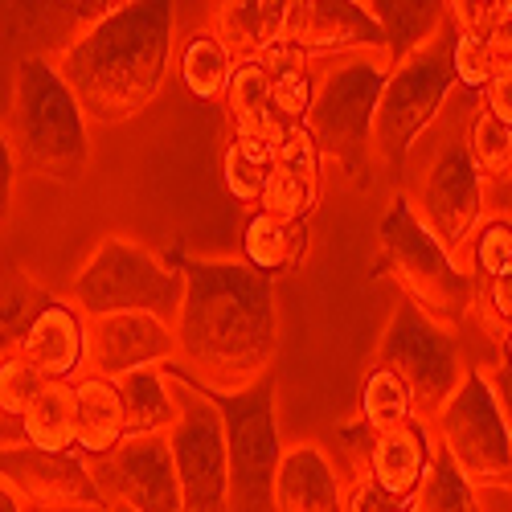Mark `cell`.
<instances>
[{
	"label": "cell",
	"instance_id": "obj_15",
	"mask_svg": "<svg viewBox=\"0 0 512 512\" xmlns=\"http://www.w3.org/2000/svg\"><path fill=\"white\" fill-rule=\"evenodd\" d=\"M177 361V328L156 316H87V373L127 377Z\"/></svg>",
	"mask_w": 512,
	"mask_h": 512
},
{
	"label": "cell",
	"instance_id": "obj_21",
	"mask_svg": "<svg viewBox=\"0 0 512 512\" xmlns=\"http://www.w3.org/2000/svg\"><path fill=\"white\" fill-rule=\"evenodd\" d=\"M74 402H78V455L107 459L127 439V406L119 394V381L82 373L74 381Z\"/></svg>",
	"mask_w": 512,
	"mask_h": 512
},
{
	"label": "cell",
	"instance_id": "obj_36",
	"mask_svg": "<svg viewBox=\"0 0 512 512\" xmlns=\"http://www.w3.org/2000/svg\"><path fill=\"white\" fill-rule=\"evenodd\" d=\"M54 304L50 291H41L21 267L5 271V320H0V332H5V345L21 340L29 332V324Z\"/></svg>",
	"mask_w": 512,
	"mask_h": 512
},
{
	"label": "cell",
	"instance_id": "obj_2",
	"mask_svg": "<svg viewBox=\"0 0 512 512\" xmlns=\"http://www.w3.org/2000/svg\"><path fill=\"white\" fill-rule=\"evenodd\" d=\"M173 25L168 0H127L54 58L87 123H123L156 99L173 58Z\"/></svg>",
	"mask_w": 512,
	"mask_h": 512
},
{
	"label": "cell",
	"instance_id": "obj_40",
	"mask_svg": "<svg viewBox=\"0 0 512 512\" xmlns=\"http://www.w3.org/2000/svg\"><path fill=\"white\" fill-rule=\"evenodd\" d=\"M275 168H283V173H291V177H304V181L320 185L324 152H320V144H316V136L308 132V127H295V132L283 136V144L275 148Z\"/></svg>",
	"mask_w": 512,
	"mask_h": 512
},
{
	"label": "cell",
	"instance_id": "obj_45",
	"mask_svg": "<svg viewBox=\"0 0 512 512\" xmlns=\"http://www.w3.org/2000/svg\"><path fill=\"white\" fill-rule=\"evenodd\" d=\"M484 373H488L492 390H496V402H500V410H504V418H508V426H512V373H508L504 365H492V369H484Z\"/></svg>",
	"mask_w": 512,
	"mask_h": 512
},
{
	"label": "cell",
	"instance_id": "obj_5",
	"mask_svg": "<svg viewBox=\"0 0 512 512\" xmlns=\"http://www.w3.org/2000/svg\"><path fill=\"white\" fill-rule=\"evenodd\" d=\"M70 304L82 316H156L177 328L185 304L181 267H164L136 242L107 238L74 275Z\"/></svg>",
	"mask_w": 512,
	"mask_h": 512
},
{
	"label": "cell",
	"instance_id": "obj_3",
	"mask_svg": "<svg viewBox=\"0 0 512 512\" xmlns=\"http://www.w3.org/2000/svg\"><path fill=\"white\" fill-rule=\"evenodd\" d=\"M5 148L25 173L62 185H74L87 173V115L50 58H25L17 66Z\"/></svg>",
	"mask_w": 512,
	"mask_h": 512
},
{
	"label": "cell",
	"instance_id": "obj_46",
	"mask_svg": "<svg viewBox=\"0 0 512 512\" xmlns=\"http://www.w3.org/2000/svg\"><path fill=\"white\" fill-rule=\"evenodd\" d=\"M488 201H496V205H500V218L512 222V181L500 185V189H488Z\"/></svg>",
	"mask_w": 512,
	"mask_h": 512
},
{
	"label": "cell",
	"instance_id": "obj_9",
	"mask_svg": "<svg viewBox=\"0 0 512 512\" xmlns=\"http://www.w3.org/2000/svg\"><path fill=\"white\" fill-rule=\"evenodd\" d=\"M390 82V62L377 58H353L324 74L316 107L308 115V132L316 136L324 160H336L349 177H361L373 144L377 107Z\"/></svg>",
	"mask_w": 512,
	"mask_h": 512
},
{
	"label": "cell",
	"instance_id": "obj_24",
	"mask_svg": "<svg viewBox=\"0 0 512 512\" xmlns=\"http://www.w3.org/2000/svg\"><path fill=\"white\" fill-rule=\"evenodd\" d=\"M271 66L267 62H242L234 70V82L226 91V119L234 136H263L275 148L283 144L287 127L271 115Z\"/></svg>",
	"mask_w": 512,
	"mask_h": 512
},
{
	"label": "cell",
	"instance_id": "obj_7",
	"mask_svg": "<svg viewBox=\"0 0 512 512\" xmlns=\"http://www.w3.org/2000/svg\"><path fill=\"white\" fill-rule=\"evenodd\" d=\"M373 365L390 369L406 381L414 402H418L422 422H431V418L439 422V414L447 410V402L459 394L463 377H467L455 332L435 324L410 300H402L398 312L390 316V328L381 336Z\"/></svg>",
	"mask_w": 512,
	"mask_h": 512
},
{
	"label": "cell",
	"instance_id": "obj_4",
	"mask_svg": "<svg viewBox=\"0 0 512 512\" xmlns=\"http://www.w3.org/2000/svg\"><path fill=\"white\" fill-rule=\"evenodd\" d=\"M381 263L406 291V300L418 304L426 316L443 328H459L472 320L476 308V279L459 271L447 246L426 230L414 201L394 197L381 218Z\"/></svg>",
	"mask_w": 512,
	"mask_h": 512
},
{
	"label": "cell",
	"instance_id": "obj_26",
	"mask_svg": "<svg viewBox=\"0 0 512 512\" xmlns=\"http://www.w3.org/2000/svg\"><path fill=\"white\" fill-rule=\"evenodd\" d=\"M304 254H308V226L275 222L259 209L246 218V230H242V263L246 267L275 279V275L291 271Z\"/></svg>",
	"mask_w": 512,
	"mask_h": 512
},
{
	"label": "cell",
	"instance_id": "obj_19",
	"mask_svg": "<svg viewBox=\"0 0 512 512\" xmlns=\"http://www.w3.org/2000/svg\"><path fill=\"white\" fill-rule=\"evenodd\" d=\"M435 451H439V439H431V426L426 422H410L402 431L377 435L373 459H369V480L398 500H414L435 463Z\"/></svg>",
	"mask_w": 512,
	"mask_h": 512
},
{
	"label": "cell",
	"instance_id": "obj_17",
	"mask_svg": "<svg viewBox=\"0 0 512 512\" xmlns=\"http://www.w3.org/2000/svg\"><path fill=\"white\" fill-rule=\"evenodd\" d=\"M17 345L41 381H78L87 373V316L74 304L54 300Z\"/></svg>",
	"mask_w": 512,
	"mask_h": 512
},
{
	"label": "cell",
	"instance_id": "obj_13",
	"mask_svg": "<svg viewBox=\"0 0 512 512\" xmlns=\"http://www.w3.org/2000/svg\"><path fill=\"white\" fill-rule=\"evenodd\" d=\"M87 463L111 508L127 504L132 512H185V492L168 435H127L107 459Z\"/></svg>",
	"mask_w": 512,
	"mask_h": 512
},
{
	"label": "cell",
	"instance_id": "obj_29",
	"mask_svg": "<svg viewBox=\"0 0 512 512\" xmlns=\"http://www.w3.org/2000/svg\"><path fill=\"white\" fill-rule=\"evenodd\" d=\"M271 66V115L295 132V127H308V115L316 107V91L320 82L312 78V70L304 66V58H295L291 50H279L267 58Z\"/></svg>",
	"mask_w": 512,
	"mask_h": 512
},
{
	"label": "cell",
	"instance_id": "obj_6",
	"mask_svg": "<svg viewBox=\"0 0 512 512\" xmlns=\"http://www.w3.org/2000/svg\"><path fill=\"white\" fill-rule=\"evenodd\" d=\"M451 46H455V25L447 17L443 33L431 41V46H422L414 58H406L402 66L390 70L386 95H381L377 123H373V148L390 168L406 164L414 140L439 119L447 95L459 87Z\"/></svg>",
	"mask_w": 512,
	"mask_h": 512
},
{
	"label": "cell",
	"instance_id": "obj_1",
	"mask_svg": "<svg viewBox=\"0 0 512 512\" xmlns=\"http://www.w3.org/2000/svg\"><path fill=\"white\" fill-rule=\"evenodd\" d=\"M185 304L177 316L173 369L209 398H234L275 373V287L246 263H177Z\"/></svg>",
	"mask_w": 512,
	"mask_h": 512
},
{
	"label": "cell",
	"instance_id": "obj_16",
	"mask_svg": "<svg viewBox=\"0 0 512 512\" xmlns=\"http://www.w3.org/2000/svg\"><path fill=\"white\" fill-rule=\"evenodd\" d=\"M283 50L295 58H324L345 50H386V33L357 0H291Z\"/></svg>",
	"mask_w": 512,
	"mask_h": 512
},
{
	"label": "cell",
	"instance_id": "obj_12",
	"mask_svg": "<svg viewBox=\"0 0 512 512\" xmlns=\"http://www.w3.org/2000/svg\"><path fill=\"white\" fill-rule=\"evenodd\" d=\"M414 209H418V218L426 222V230L447 246V254L463 271L467 246H472L476 230L484 226V209H488V181L480 173V164L472 160L467 140H451L435 156Z\"/></svg>",
	"mask_w": 512,
	"mask_h": 512
},
{
	"label": "cell",
	"instance_id": "obj_43",
	"mask_svg": "<svg viewBox=\"0 0 512 512\" xmlns=\"http://www.w3.org/2000/svg\"><path fill=\"white\" fill-rule=\"evenodd\" d=\"M492 9H496V0H451L447 17H451V25H455L459 33H467V37H488Z\"/></svg>",
	"mask_w": 512,
	"mask_h": 512
},
{
	"label": "cell",
	"instance_id": "obj_47",
	"mask_svg": "<svg viewBox=\"0 0 512 512\" xmlns=\"http://www.w3.org/2000/svg\"><path fill=\"white\" fill-rule=\"evenodd\" d=\"M0 512H25V500L9 484H0Z\"/></svg>",
	"mask_w": 512,
	"mask_h": 512
},
{
	"label": "cell",
	"instance_id": "obj_48",
	"mask_svg": "<svg viewBox=\"0 0 512 512\" xmlns=\"http://www.w3.org/2000/svg\"><path fill=\"white\" fill-rule=\"evenodd\" d=\"M496 365H504V369L512 373V332L504 336V345H500V361H496Z\"/></svg>",
	"mask_w": 512,
	"mask_h": 512
},
{
	"label": "cell",
	"instance_id": "obj_28",
	"mask_svg": "<svg viewBox=\"0 0 512 512\" xmlns=\"http://www.w3.org/2000/svg\"><path fill=\"white\" fill-rule=\"evenodd\" d=\"M361 422L373 435H390V431H402V426H410V422H422L418 402H414L410 386L398 373L377 369V365L365 373V381H361Z\"/></svg>",
	"mask_w": 512,
	"mask_h": 512
},
{
	"label": "cell",
	"instance_id": "obj_33",
	"mask_svg": "<svg viewBox=\"0 0 512 512\" xmlns=\"http://www.w3.org/2000/svg\"><path fill=\"white\" fill-rule=\"evenodd\" d=\"M467 148H472V160L480 164V173L488 181V189H500L512 181V132L500 127L484 107H476L472 127H467Z\"/></svg>",
	"mask_w": 512,
	"mask_h": 512
},
{
	"label": "cell",
	"instance_id": "obj_22",
	"mask_svg": "<svg viewBox=\"0 0 512 512\" xmlns=\"http://www.w3.org/2000/svg\"><path fill=\"white\" fill-rule=\"evenodd\" d=\"M365 9L386 33L390 70L414 58L422 46H431L435 33L447 25V5H435V0H369Z\"/></svg>",
	"mask_w": 512,
	"mask_h": 512
},
{
	"label": "cell",
	"instance_id": "obj_31",
	"mask_svg": "<svg viewBox=\"0 0 512 512\" xmlns=\"http://www.w3.org/2000/svg\"><path fill=\"white\" fill-rule=\"evenodd\" d=\"M271 168H275V144L263 136H234L222 160V173H226V189L246 201V205H259L267 181H271Z\"/></svg>",
	"mask_w": 512,
	"mask_h": 512
},
{
	"label": "cell",
	"instance_id": "obj_18",
	"mask_svg": "<svg viewBox=\"0 0 512 512\" xmlns=\"http://www.w3.org/2000/svg\"><path fill=\"white\" fill-rule=\"evenodd\" d=\"M345 500L349 488L320 447L304 443L283 455L275 480V512H345Z\"/></svg>",
	"mask_w": 512,
	"mask_h": 512
},
{
	"label": "cell",
	"instance_id": "obj_34",
	"mask_svg": "<svg viewBox=\"0 0 512 512\" xmlns=\"http://www.w3.org/2000/svg\"><path fill=\"white\" fill-rule=\"evenodd\" d=\"M320 205V185L304 181V177H291L283 168H271V181L259 197V213L275 222H291V226H308L312 213Z\"/></svg>",
	"mask_w": 512,
	"mask_h": 512
},
{
	"label": "cell",
	"instance_id": "obj_14",
	"mask_svg": "<svg viewBox=\"0 0 512 512\" xmlns=\"http://www.w3.org/2000/svg\"><path fill=\"white\" fill-rule=\"evenodd\" d=\"M0 484H9L33 508H91L107 512L91 463L82 455H50L37 447H5L0 451Z\"/></svg>",
	"mask_w": 512,
	"mask_h": 512
},
{
	"label": "cell",
	"instance_id": "obj_27",
	"mask_svg": "<svg viewBox=\"0 0 512 512\" xmlns=\"http://www.w3.org/2000/svg\"><path fill=\"white\" fill-rule=\"evenodd\" d=\"M119 394L127 406V435H168L181 418L164 365L119 377Z\"/></svg>",
	"mask_w": 512,
	"mask_h": 512
},
{
	"label": "cell",
	"instance_id": "obj_11",
	"mask_svg": "<svg viewBox=\"0 0 512 512\" xmlns=\"http://www.w3.org/2000/svg\"><path fill=\"white\" fill-rule=\"evenodd\" d=\"M439 447L455 459L472 488L512 492V426L484 369H467L459 394L439 414Z\"/></svg>",
	"mask_w": 512,
	"mask_h": 512
},
{
	"label": "cell",
	"instance_id": "obj_25",
	"mask_svg": "<svg viewBox=\"0 0 512 512\" xmlns=\"http://www.w3.org/2000/svg\"><path fill=\"white\" fill-rule=\"evenodd\" d=\"M177 66H181V82L189 87L193 99L201 103H226V91L234 82V54L222 41L218 29H193L185 41H181V54H177Z\"/></svg>",
	"mask_w": 512,
	"mask_h": 512
},
{
	"label": "cell",
	"instance_id": "obj_35",
	"mask_svg": "<svg viewBox=\"0 0 512 512\" xmlns=\"http://www.w3.org/2000/svg\"><path fill=\"white\" fill-rule=\"evenodd\" d=\"M463 271L472 275L476 283L512 271V222H508V218H500V213H496V218H488V222L476 230L472 246H467Z\"/></svg>",
	"mask_w": 512,
	"mask_h": 512
},
{
	"label": "cell",
	"instance_id": "obj_8",
	"mask_svg": "<svg viewBox=\"0 0 512 512\" xmlns=\"http://www.w3.org/2000/svg\"><path fill=\"white\" fill-rule=\"evenodd\" d=\"M168 386L177 398V426L168 431L177 459V476L185 492V512H230V443H226V418L205 390L185 381L173 361L164 365Z\"/></svg>",
	"mask_w": 512,
	"mask_h": 512
},
{
	"label": "cell",
	"instance_id": "obj_37",
	"mask_svg": "<svg viewBox=\"0 0 512 512\" xmlns=\"http://www.w3.org/2000/svg\"><path fill=\"white\" fill-rule=\"evenodd\" d=\"M451 62H455V78H459V87L467 95H484L488 91V82L496 78L500 70V58L496 50L488 46V37H467L455 29V46H451Z\"/></svg>",
	"mask_w": 512,
	"mask_h": 512
},
{
	"label": "cell",
	"instance_id": "obj_30",
	"mask_svg": "<svg viewBox=\"0 0 512 512\" xmlns=\"http://www.w3.org/2000/svg\"><path fill=\"white\" fill-rule=\"evenodd\" d=\"M41 386H46V381H41V373L25 361L17 340L0 349V410H5V447H25L21 443V418L33 406V398L41 394Z\"/></svg>",
	"mask_w": 512,
	"mask_h": 512
},
{
	"label": "cell",
	"instance_id": "obj_39",
	"mask_svg": "<svg viewBox=\"0 0 512 512\" xmlns=\"http://www.w3.org/2000/svg\"><path fill=\"white\" fill-rule=\"evenodd\" d=\"M373 431L357 418V422H349V426H340L336 431V459H332V467H336V476L345 480V488H357L361 480H369V459H373Z\"/></svg>",
	"mask_w": 512,
	"mask_h": 512
},
{
	"label": "cell",
	"instance_id": "obj_32",
	"mask_svg": "<svg viewBox=\"0 0 512 512\" xmlns=\"http://www.w3.org/2000/svg\"><path fill=\"white\" fill-rule=\"evenodd\" d=\"M414 512H480L472 480L459 472L455 459L443 447L435 451L431 472H426V480L414 496Z\"/></svg>",
	"mask_w": 512,
	"mask_h": 512
},
{
	"label": "cell",
	"instance_id": "obj_10",
	"mask_svg": "<svg viewBox=\"0 0 512 512\" xmlns=\"http://www.w3.org/2000/svg\"><path fill=\"white\" fill-rule=\"evenodd\" d=\"M226 418L230 443V512H275L279 480V418H275V373L234 398H213Z\"/></svg>",
	"mask_w": 512,
	"mask_h": 512
},
{
	"label": "cell",
	"instance_id": "obj_44",
	"mask_svg": "<svg viewBox=\"0 0 512 512\" xmlns=\"http://www.w3.org/2000/svg\"><path fill=\"white\" fill-rule=\"evenodd\" d=\"M488 46L496 50L500 62L512 58V0H496L492 25H488Z\"/></svg>",
	"mask_w": 512,
	"mask_h": 512
},
{
	"label": "cell",
	"instance_id": "obj_20",
	"mask_svg": "<svg viewBox=\"0 0 512 512\" xmlns=\"http://www.w3.org/2000/svg\"><path fill=\"white\" fill-rule=\"evenodd\" d=\"M291 0H230L218 5L213 29L222 33L234 62H267L283 50V29H287Z\"/></svg>",
	"mask_w": 512,
	"mask_h": 512
},
{
	"label": "cell",
	"instance_id": "obj_38",
	"mask_svg": "<svg viewBox=\"0 0 512 512\" xmlns=\"http://www.w3.org/2000/svg\"><path fill=\"white\" fill-rule=\"evenodd\" d=\"M472 320L492 336V345H496V353H500L504 336L512 332V271L476 283V308H472Z\"/></svg>",
	"mask_w": 512,
	"mask_h": 512
},
{
	"label": "cell",
	"instance_id": "obj_23",
	"mask_svg": "<svg viewBox=\"0 0 512 512\" xmlns=\"http://www.w3.org/2000/svg\"><path fill=\"white\" fill-rule=\"evenodd\" d=\"M21 443L50 451V455H78V402L74 381H46L33 406L21 418Z\"/></svg>",
	"mask_w": 512,
	"mask_h": 512
},
{
	"label": "cell",
	"instance_id": "obj_49",
	"mask_svg": "<svg viewBox=\"0 0 512 512\" xmlns=\"http://www.w3.org/2000/svg\"><path fill=\"white\" fill-rule=\"evenodd\" d=\"M111 512H132V508H127V504H115V508H111Z\"/></svg>",
	"mask_w": 512,
	"mask_h": 512
},
{
	"label": "cell",
	"instance_id": "obj_41",
	"mask_svg": "<svg viewBox=\"0 0 512 512\" xmlns=\"http://www.w3.org/2000/svg\"><path fill=\"white\" fill-rule=\"evenodd\" d=\"M345 512H414V500H398L373 480H361L357 488H349Z\"/></svg>",
	"mask_w": 512,
	"mask_h": 512
},
{
	"label": "cell",
	"instance_id": "obj_42",
	"mask_svg": "<svg viewBox=\"0 0 512 512\" xmlns=\"http://www.w3.org/2000/svg\"><path fill=\"white\" fill-rule=\"evenodd\" d=\"M480 107H484L500 127H508V132H512V58L500 62L496 78L488 82V91L480 95Z\"/></svg>",
	"mask_w": 512,
	"mask_h": 512
}]
</instances>
